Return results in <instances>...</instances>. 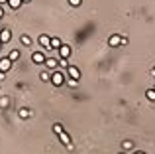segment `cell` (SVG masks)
<instances>
[{"instance_id":"obj_3","label":"cell","mask_w":155,"mask_h":154,"mask_svg":"<svg viewBox=\"0 0 155 154\" xmlns=\"http://www.w3.org/2000/svg\"><path fill=\"white\" fill-rule=\"evenodd\" d=\"M31 59H34V63H38V65H45V54L43 51H34L31 54Z\"/></svg>"},{"instance_id":"obj_12","label":"cell","mask_w":155,"mask_h":154,"mask_svg":"<svg viewBox=\"0 0 155 154\" xmlns=\"http://www.w3.org/2000/svg\"><path fill=\"white\" fill-rule=\"evenodd\" d=\"M61 46H63L61 38H51V50H59Z\"/></svg>"},{"instance_id":"obj_18","label":"cell","mask_w":155,"mask_h":154,"mask_svg":"<svg viewBox=\"0 0 155 154\" xmlns=\"http://www.w3.org/2000/svg\"><path fill=\"white\" fill-rule=\"evenodd\" d=\"M63 131H65V128H63V124H61V123H55V124H53V132H55V135H61Z\"/></svg>"},{"instance_id":"obj_15","label":"cell","mask_w":155,"mask_h":154,"mask_svg":"<svg viewBox=\"0 0 155 154\" xmlns=\"http://www.w3.org/2000/svg\"><path fill=\"white\" fill-rule=\"evenodd\" d=\"M51 73H53V71H41V73H39V79L47 83V81H51Z\"/></svg>"},{"instance_id":"obj_28","label":"cell","mask_w":155,"mask_h":154,"mask_svg":"<svg viewBox=\"0 0 155 154\" xmlns=\"http://www.w3.org/2000/svg\"><path fill=\"white\" fill-rule=\"evenodd\" d=\"M151 73H153V75H155V67H153V71H151Z\"/></svg>"},{"instance_id":"obj_4","label":"cell","mask_w":155,"mask_h":154,"mask_svg":"<svg viewBox=\"0 0 155 154\" xmlns=\"http://www.w3.org/2000/svg\"><path fill=\"white\" fill-rule=\"evenodd\" d=\"M38 42H39V46H41L43 50H51V38H49V36L41 34V36L38 38Z\"/></svg>"},{"instance_id":"obj_10","label":"cell","mask_w":155,"mask_h":154,"mask_svg":"<svg viewBox=\"0 0 155 154\" xmlns=\"http://www.w3.org/2000/svg\"><path fill=\"white\" fill-rule=\"evenodd\" d=\"M108 46H112V47H118V46H122V36H118V34L110 36V38H108Z\"/></svg>"},{"instance_id":"obj_29","label":"cell","mask_w":155,"mask_h":154,"mask_svg":"<svg viewBox=\"0 0 155 154\" xmlns=\"http://www.w3.org/2000/svg\"><path fill=\"white\" fill-rule=\"evenodd\" d=\"M120 154H126V152H120Z\"/></svg>"},{"instance_id":"obj_8","label":"cell","mask_w":155,"mask_h":154,"mask_svg":"<svg viewBox=\"0 0 155 154\" xmlns=\"http://www.w3.org/2000/svg\"><path fill=\"white\" fill-rule=\"evenodd\" d=\"M10 38H12L10 28H4V30H0V42H2V44H8V42H10Z\"/></svg>"},{"instance_id":"obj_22","label":"cell","mask_w":155,"mask_h":154,"mask_svg":"<svg viewBox=\"0 0 155 154\" xmlns=\"http://www.w3.org/2000/svg\"><path fill=\"white\" fill-rule=\"evenodd\" d=\"M69 4H71V6H81L83 0H69Z\"/></svg>"},{"instance_id":"obj_26","label":"cell","mask_w":155,"mask_h":154,"mask_svg":"<svg viewBox=\"0 0 155 154\" xmlns=\"http://www.w3.org/2000/svg\"><path fill=\"white\" fill-rule=\"evenodd\" d=\"M22 2H24V4H26V2H31V0H22Z\"/></svg>"},{"instance_id":"obj_5","label":"cell","mask_w":155,"mask_h":154,"mask_svg":"<svg viewBox=\"0 0 155 154\" xmlns=\"http://www.w3.org/2000/svg\"><path fill=\"white\" fill-rule=\"evenodd\" d=\"M10 67H12V61L8 58H0V71L2 73H8L10 71Z\"/></svg>"},{"instance_id":"obj_21","label":"cell","mask_w":155,"mask_h":154,"mask_svg":"<svg viewBox=\"0 0 155 154\" xmlns=\"http://www.w3.org/2000/svg\"><path fill=\"white\" fill-rule=\"evenodd\" d=\"M61 67L67 71V67H69V61H67V59H61V58H59V69H61Z\"/></svg>"},{"instance_id":"obj_14","label":"cell","mask_w":155,"mask_h":154,"mask_svg":"<svg viewBox=\"0 0 155 154\" xmlns=\"http://www.w3.org/2000/svg\"><path fill=\"white\" fill-rule=\"evenodd\" d=\"M20 42H22V46H31V44H34V40H31L28 34H24L22 38H20Z\"/></svg>"},{"instance_id":"obj_24","label":"cell","mask_w":155,"mask_h":154,"mask_svg":"<svg viewBox=\"0 0 155 154\" xmlns=\"http://www.w3.org/2000/svg\"><path fill=\"white\" fill-rule=\"evenodd\" d=\"M134 154H145V152H141V150H136V152H134Z\"/></svg>"},{"instance_id":"obj_20","label":"cell","mask_w":155,"mask_h":154,"mask_svg":"<svg viewBox=\"0 0 155 154\" xmlns=\"http://www.w3.org/2000/svg\"><path fill=\"white\" fill-rule=\"evenodd\" d=\"M8 103H10V97H0V107H8Z\"/></svg>"},{"instance_id":"obj_16","label":"cell","mask_w":155,"mask_h":154,"mask_svg":"<svg viewBox=\"0 0 155 154\" xmlns=\"http://www.w3.org/2000/svg\"><path fill=\"white\" fill-rule=\"evenodd\" d=\"M18 115H20V119H28V117H31V111L24 107V109H20V113H18Z\"/></svg>"},{"instance_id":"obj_6","label":"cell","mask_w":155,"mask_h":154,"mask_svg":"<svg viewBox=\"0 0 155 154\" xmlns=\"http://www.w3.org/2000/svg\"><path fill=\"white\" fill-rule=\"evenodd\" d=\"M59 140H61V142H63L65 146L69 148V150H73V142H71V136H69V135H67V132H65V131H63V132H61V135H59Z\"/></svg>"},{"instance_id":"obj_30","label":"cell","mask_w":155,"mask_h":154,"mask_svg":"<svg viewBox=\"0 0 155 154\" xmlns=\"http://www.w3.org/2000/svg\"><path fill=\"white\" fill-rule=\"evenodd\" d=\"M153 89H155V87H153Z\"/></svg>"},{"instance_id":"obj_13","label":"cell","mask_w":155,"mask_h":154,"mask_svg":"<svg viewBox=\"0 0 155 154\" xmlns=\"http://www.w3.org/2000/svg\"><path fill=\"white\" fill-rule=\"evenodd\" d=\"M22 4H24L22 0H8V6H10L12 10H18V8L22 6Z\"/></svg>"},{"instance_id":"obj_19","label":"cell","mask_w":155,"mask_h":154,"mask_svg":"<svg viewBox=\"0 0 155 154\" xmlns=\"http://www.w3.org/2000/svg\"><path fill=\"white\" fill-rule=\"evenodd\" d=\"M145 97H147V101H155V89H147Z\"/></svg>"},{"instance_id":"obj_17","label":"cell","mask_w":155,"mask_h":154,"mask_svg":"<svg viewBox=\"0 0 155 154\" xmlns=\"http://www.w3.org/2000/svg\"><path fill=\"white\" fill-rule=\"evenodd\" d=\"M122 148H124V150H132L134 142H132V140H122Z\"/></svg>"},{"instance_id":"obj_1","label":"cell","mask_w":155,"mask_h":154,"mask_svg":"<svg viewBox=\"0 0 155 154\" xmlns=\"http://www.w3.org/2000/svg\"><path fill=\"white\" fill-rule=\"evenodd\" d=\"M51 83L55 85V87H61V85L65 83V71H61V69L53 71L51 73Z\"/></svg>"},{"instance_id":"obj_25","label":"cell","mask_w":155,"mask_h":154,"mask_svg":"<svg viewBox=\"0 0 155 154\" xmlns=\"http://www.w3.org/2000/svg\"><path fill=\"white\" fill-rule=\"evenodd\" d=\"M0 4H8V0H0Z\"/></svg>"},{"instance_id":"obj_11","label":"cell","mask_w":155,"mask_h":154,"mask_svg":"<svg viewBox=\"0 0 155 154\" xmlns=\"http://www.w3.org/2000/svg\"><path fill=\"white\" fill-rule=\"evenodd\" d=\"M8 59H10V61H18L20 59V50H12L10 54H8Z\"/></svg>"},{"instance_id":"obj_2","label":"cell","mask_w":155,"mask_h":154,"mask_svg":"<svg viewBox=\"0 0 155 154\" xmlns=\"http://www.w3.org/2000/svg\"><path fill=\"white\" fill-rule=\"evenodd\" d=\"M65 73L71 77V79H75V81H79V79H81V69H79V67H75V65H69Z\"/></svg>"},{"instance_id":"obj_7","label":"cell","mask_w":155,"mask_h":154,"mask_svg":"<svg viewBox=\"0 0 155 154\" xmlns=\"http://www.w3.org/2000/svg\"><path fill=\"white\" fill-rule=\"evenodd\" d=\"M57 51H59V58L61 59H69V55H71V47H69L67 44H63V46H61Z\"/></svg>"},{"instance_id":"obj_23","label":"cell","mask_w":155,"mask_h":154,"mask_svg":"<svg viewBox=\"0 0 155 154\" xmlns=\"http://www.w3.org/2000/svg\"><path fill=\"white\" fill-rule=\"evenodd\" d=\"M2 16H4V10H2V6H0V18H2Z\"/></svg>"},{"instance_id":"obj_27","label":"cell","mask_w":155,"mask_h":154,"mask_svg":"<svg viewBox=\"0 0 155 154\" xmlns=\"http://www.w3.org/2000/svg\"><path fill=\"white\" fill-rule=\"evenodd\" d=\"M2 46H4V44H2V42H0V50H2Z\"/></svg>"},{"instance_id":"obj_9","label":"cell","mask_w":155,"mask_h":154,"mask_svg":"<svg viewBox=\"0 0 155 154\" xmlns=\"http://www.w3.org/2000/svg\"><path fill=\"white\" fill-rule=\"evenodd\" d=\"M45 65L49 67L51 71H57V67H59V58H47L45 59Z\"/></svg>"}]
</instances>
